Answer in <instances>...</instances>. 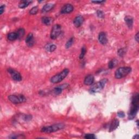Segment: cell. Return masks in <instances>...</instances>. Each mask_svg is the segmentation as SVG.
<instances>
[{"instance_id": "1", "label": "cell", "mask_w": 139, "mask_h": 139, "mask_svg": "<svg viewBox=\"0 0 139 139\" xmlns=\"http://www.w3.org/2000/svg\"><path fill=\"white\" fill-rule=\"evenodd\" d=\"M139 95L138 93H135L132 97L131 107L128 112V119L132 120L134 118L138 111Z\"/></svg>"}, {"instance_id": "2", "label": "cell", "mask_w": 139, "mask_h": 139, "mask_svg": "<svg viewBox=\"0 0 139 139\" xmlns=\"http://www.w3.org/2000/svg\"><path fill=\"white\" fill-rule=\"evenodd\" d=\"M65 125L63 123H57L49 126L43 127L41 129V132L44 133H52L58 132L60 130H62L65 128Z\"/></svg>"}, {"instance_id": "3", "label": "cell", "mask_w": 139, "mask_h": 139, "mask_svg": "<svg viewBox=\"0 0 139 139\" xmlns=\"http://www.w3.org/2000/svg\"><path fill=\"white\" fill-rule=\"evenodd\" d=\"M108 81V80L106 78H104V79L101 80L96 83L94 84L89 89V92L91 94H93L100 92L105 87Z\"/></svg>"}, {"instance_id": "4", "label": "cell", "mask_w": 139, "mask_h": 139, "mask_svg": "<svg viewBox=\"0 0 139 139\" xmlns=\"http://www.w3.org/2000/svg\"><path fill=\"white\" fill-rule=\"evenodd\" d=\"M69 70L68 68H65L61 72L52 77L50 79V82L53 84L59 83L62 82L67 76Z\"/></svg>"}, {"instance_id": "5", "label": "cell", "mask_w": 139, "mask_h": 139, "mask_svg": "<svg viewBox=\"0 0 139 139\" xmlns=\"http://www.w3.org/2000/svg\"><path fill=\"white\" fill-rule=\"evenodd\" d=\"M132 69L130 67H119L115 72V77L116 79H122L128 76L132 72Z\"/></svg>"}, {"instance_id": "6", "label": "cell", "mask_w": 139, "mask_h": 139, "mask_svg": "<svg viewBox=\"0 0 139 139\" xmlns=\"http://www.w3.org/2000/svg\"><path fill=\"white\" fill-rule=\"evenodd\" d=\"M11 103L14 104H18L26 102V98L23 95H11L8 97Z\"/></svg>"}, {"instance_id": "7", "label": "cell", "mask_w": 139, "mask_h": 139, "mask_svg": "<svg viewBox=\"0 0 139 139\" xmlns=\"http://www.w3.org/2000/svg\"><path fill=\"white\" fill-rule=\"evenodd\" d=\"M62 33V26L59 24H55L52 28L51 34H50V38L52 40L57 39Z\"/></svg>"}, {"instance_id": "8", "label": "cell", "mask_w": 139, "mask_h": 139, "mask_svg": "<svg viewBox=\"0 0 139 139\" xmlns=\"http://www.w3.org/2000/svg\"><path fill=\"white\" fill-rule=\"evenodd\" d=\"M7 71L10 74L13 80L16 82H20L22 81V77L20 73L18 71H16L15 70L12 68H9L7 69Z\"/></svg>"}, {"instance_id": "9", "label": "cell", "mask_w": 139, "mask_h": 139, "mask_svg": "<svg viewBox=\"0 0 139 139\" xmlns=\"http://www.w3.org/2000/svg\"><path fill=\"white\" fill-rule=\"evenodd\" d=\"M74 10V7L71 4H66L61 9L60 13L62 14H70Z\"/></svg>"}, {"instance_id": "10", "label": "cell", "mask_w": 139, "mask_h": 139, "mask_svg": "<svg viewBox=\"0 0 139 139\" xmlns=\"http://www.w3.org/2000/svg\"><path fill=\"white\" fill-rule=\"evenodd\" d=\"M98 39L100 43L103 45H106L108 43V39L107 37V34L105 32H101L99 33Z\"/></svg>"}, {"instance_id": "11", "label": "cell", "mask_w": 139, "mask_h": 139, "mask_svg": "<svg viewBox=\"0 0 139 139\" xmlns=\"http://www.w3.org/2000/svg\"><path fill=\"white\" fill-rule=\"evenodd\" d=\"M84 21V19L83 16L80 15L77 16L75 17L73 23L76 27L78 28V27H81L82 24L83 23Z\"/></svg>"}, {"instance_id": "12", "label": "cell", "mask_w": 139, "mask_h": 139, "mask_svg": "<svg viewBox=\"0 0 139 139\" xmlns=\"http://www.w3.org/2000/svg\"><path fill=\"white\" fill-rule=\"evenodd\" d=\"M69 85L68 84H62V85H59L57 87H56L55 88H54L53 91V93H54L55 95H59L60 94L62 93V91L67 88V87H68Z\"/></svg>"}, {"instance_id": "13", "label": "cell", "mask_w": 139, "mask_h": 139, "mask_svg": "<svg viewBox=\"0 0 139 139\" xmlns=\"http://www.w3.org/2000/svg\"><path fill=\"white\" fill-rule=\"evenodd\" d=\"M26 43L27 44V46L29 47H32L34 45V36L33 34L32 33H29L25 40Z\"/></svg>"}, {"instance_id": "14", "label": "cell", "mask_w": 139, "mask_h": 139, "mask_svg": "<svg viewBox=\"0 0 139 139\" xmlns=\"http://www.w3.org/2000/svg\"><path fill=\"white\" fill-rule=\"evenodd\" d=\"M95 81V77L92 75H88L85 77L84 84L85 85L89 86L93 84Z\"/></svg>"}, {"instance_id": "15", "label": "cell", "mask_w": 139, "mask_h": 139, "mask_svg": "<svg viewBox=\"0 0 139 139\" xmlns=\"http://www.w3.org/2000/svg\"><path fill=\"white\" fill-rule=\"evenodd\" d=\"M55 4L53 3H47L43 6L41 9V12L42 13H46L51 11L54 8Z\"/></svg>"}, {"instance_id": "16", "label": "cell", "mask_w": 139, "mask_h": 139, "mask_svg": "<svg viewBox=\"0 0 139 139\" xmlns=\"http://www.w3.org/2000/svg\"><path fill=\"white\" fill-rule=\"evenodd\" d=\"M125 21L129 29H132L134 23V19L133 17L130 16H127L125 17Z\"/></svg>"}, {"instance_id": "17", "label": "cell", "mask_w": 139, "mask_h": 139, "mask_svg": "<svg viewBox=\"0 0 139 139\" xmlns=\"http://www.w3.org/2000/svg\"><path fill=\"white\" fill-rule=\"evenodd\" d=\"M119 124H120V122H119L118 120L114 119L111 122V123L110 125L109 132H111L114 131V130H115V129H116L119 126Z\"/></svg>"}, {"instance_id": "18", "label": "cell", "mask_w": 139, "mask_h": 139, "mask_svg": "<svg viewBox=\"0 0 139 139\" xmlns=\"http://www.w3.org/2000/svg\"><path fill=\"white\" fill-rule=\"evenodd\" d=\"M41 21L42 23L46 26L51 25L53 22V19L51 17L47 16H43L41 18Z\"/></svg>"}, {"instance_id": "19", "label": "cell", "mask_w": 139, "mask_h": 139, "mask_svg": "<svg viewBox=\"0 0 139 139\" xmlns=\"http://www.w3.org/2000/svg\"><path fill=\"white\" fill-rule=\"evenodd\" d=\"M45 49L46 52L52 53V52H53L57 49V46L56 45L53 44V43H47L45 46Z\"/></svg>"}, {"instance_id": "20", "label": "cell", "mask_w": 139, "mask_h": 139, "mask_svg": "<svg viewBox=\"0 0 139 139\" xmlns=\"http://www.w3.org/2000/svg\"><path fill=\"white\" fill-rule=\"evenodd\" d=\"M7 39L9 41H13L16 39H18V37H17L16 32H11L9 33L7 35Z\"/></svg>"}, {"instance_id": "21", "label": "cell", "mask_w": 139, "mask_h": 139, "mask_svg": "<svg viewBox=\"0 0 139 139\" xmlns=\"http://www.w3.org/2000/svg\"><path fill=\"white\" fill-rule=\"evenodd\" d=\"M33 2L32 1L30 0H24V1H22L19 4V7L21 9H24L26 7H27L29 4H31Z\"/></svg>"}, {"instance_id": "22", "label": "cell", "mask_w": 139, "mask_h": 139, "mask_svg": "<svg viewBox=\"0 0 139 139\" xmlns=\"http://www.w3.org/2000/svg\"><path fill=\"white\" fill-rule=\"evenodd\" d=\"M118 63L117 60L116 59H112L111 60L109 61V62L108 63V67L110 69H112L115 68L117 64Z\"/></svg>"}, {"instance_id": "23", "label": "cell", "mask_w": 139, "mask_h": 139, "mask_svg": "<svg viewBox=\"0 0 139 139\" xmlns=\"http://www.w3.org/2000/svg\"><path fill=\"white\" fill-rule=\"evenodd\" d=\"M16 33L17 34V37H18V39L20 40V39H22L24 36L25 30L22 28H20L17 29Z\"/></svg>"}, {"instance_id": "24", "label": "cell", "mask_w": 139, "mask_h": 139, "mask_svg": "<svg viewBox=\"0 0 139 139\" xmlns=\"http://www.w3.org/2000/svg\"><path fill=\"white\" fill-rule=\"evenodd\" d=\"M74 39H75L74 37H72L66 42V44H65L66 48L68 49L69 48H70L73 45V43H74Z\"/></svg>"}, {"instance_id": "25", "label": "cell", "mask_w": 139, "mask_h": 139, "mask_svg": "<svg viewBox=\"0 0 139 139\" xmlns=\"http://www.w3.org/2000/svg\"><path fill=\"white\" fill-rule=\"evenodd\" d=\"M118 55L120 57H123L126 53V49L125 48H121L119 49L117 51Z\"/></svg>"}, {"instance_id": "26", "label": "cell", "mask_w": 139, "mask_h": 139, "mask_svg": "<svg viewBox=\"0 0 139 139\" xmlns=\"http://www.w3.org/2000/svg\"><path fill=\"white\" fill-rule=\"evenodd\" d=\"M39 11L38 7L37 6H35L33 7L29 11V14L31 15H36L38 13Z\"/></svg>"}, {"instance_id": "27", "label": "cell", "mask_w": 139, "mask_h": 139, "mask_svg": "<svg viewBox=\"0 0 139 139\" xmlns=\"http://www.w3.org/2000/svg\"><path fill=\"white\" fill-rule=\"evenodd\" d=\"M86 53V49L85 48V47L83 46L82 47V49H81V54L80 55V59H83Z\"/></svg>"}, {"instance_id": "28", "label": "cell", "mask_w": 139, "mask_h": 139, "mask_svg": "<svg viewBox=\"0 0 139 139\" xmlns=\"http://www.w3.org/2000/svg\"><path fill=\"white\" fill-rule=\"evenodd\" d=\"M84 137L86 139H95L96 138L93 134H86L85 135Z\"/></svg>"}, {"instance_id": "29", "label": "cell", "mask_w": 139, "mask_h": 139, "mask_svg": "<svg viewBox=\"0 0 139 139\" xmlns=\"http://www.w3.org/2000/svg\"><path fill=\"white\" fill-rule=\"evenodd\" d=\"M9 138H25V136H23V135H12L11 136H10L9 137Z\"/></svg>"}, {"instance_id": "30", "label": "cell", "mask_w": 139, "mask_h": 139, "mask_svg": "<svg viewBox=\"0 0 139 139\" xmlns=\"http://www.w3.org/2000/svg\"><path fill=\"white\" fill-rule=\"evenodd\" d=\"M96 14H97V15L99 17V18L103 19L104 17V14L102 11H100V10L97 11L96 12Z\"/></svg>"}, {"instance_id": "31", "label": "cell", "mask_w": 139, "mask_h": 139, "mask_svg": "<svg viewBox=\"0 0 139 139\" xmlns=\"http://www.w3.org/2000/svg\"><path fill=\"white\" fill-rule=\"evenodd\" d=\"M23 119L25 121H29L32 119V116L31 115H26L23 117Z\"/></svg>"}, {"instance_id": "32", "label": "cell", "mask_w": 139, "mask_h": 139, "mask_svg": "<svg viewBox=\"0 0 139 139\" xmlns=\"http://www.w3.org/2000/svg\"><path fill=\"white\" fill-rule=\"evenodd\" d=\"M117 116L120 118H124L125 117V114L123 111H119L117 112Z\"/></svg>"}, {"instance_id": "33", "label": "cell", "mask_w": 139, "mask_h": 139, "mask_svg": "<svg viewBox=\"0 0 139 139\" xmlns=\"http://www.w3.org/2000/svg\"><path fill=\"white\" fill-rule=\"evenodd\" d=\"M5 8H6V6L5 5H2L0 7V15H2L3 12L5 11Z\"/></svg>"}, {"instance_id": "34", "label": "cell", "mask_w": 139, "mask_h": 139, "mask_svg": "<svg viewBox=\"0 0 139 139\" xmlns=\"http://www.w3.org/2000/svg\"><path fill=\"white\" fill-rule=\"evenodd\" d=\"M138 32H137L136 34V35H135V40L137 42H138V40H139V38H138Z\"/></svg>"}, {"instance_id": "35", "label": "cell", "mask_w": 139, "mask_h": 139, "mask_svg": "<svg viewBox=\"0 0 139 139\" xmlns=\"http://www.w3.org/2000/svg\"><path fill=\"white\" fill-rule=\"evenodd\" d=\"M106 1H91V2L94 3H99V4H101L103 3H104Z\"/></svg>"}, {"instance_id": "36", "label": "cell", "mask_w": 139, "mask_h": 139, "mask_svg": "<svg viewBox=\"0 0 139 139\" xmlns=\"http://www.w3.org/2000/svg\"><path fill=\"white\" fill-rule=\"evenodd\" d=\"M138 138V134H136V135H135L134 136H133V138H135V139H137Z\"/></svg>"}, {"instance_id": "37", "label": "cell", "mask_w": 139, "mask_h": 139, "mask_svg": "<svg viewBox=\"0 0 139 139\" xmlns=\"http://www.w3.org/2000/svg\"><path fill=\"white\" fill-rule=\"evenodd\" d=\"M136 122V124H137V127H138V121L137 120Z\"/></svg>"}]
</instances>
